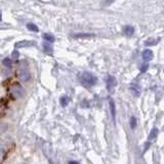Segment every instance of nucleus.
I'll return each instance as SVG.
<instances>
[{"label": "nucleus", "mask_w": 164, "mask_h": 164, "mask_svg": "<svg viewBox=\"0 0 164 164\" xmlns=\"http://www.w3.org/2000/svg\"><path fill=\"white\" fill-rule=\"evenodd\" d=\"M80 80L85 86H93L97 81V78L89 72H83L80 75Z\"/></svg>", "instance_id": "nucleus-1"}, {"label": "nucleus", "mask_w": 164, "mask_h": 164, "mask_svg": "<svg viewBox=\"0 0 164 164\" xmlns=\"http://www.w3.org/2000/svg\"><path fill=\"white\" fill-rule=\"evenodd\" d=\"M18 78L22 82H27L30 80L31 78V74L29 73V71L26 69V68H21L20 70L18 71Z\"/></svg>", "instance_id": "nucleus-2"}, {"label": "nucleus", "mask_w": 164, "mask_h": 164, "mask_svg": "<svg viewBox=\"0 0 164 164\" xmlns=\"http://www.w3.org/2000/svg\"><path fill=\"white\" fill-rule=\"evenodd\" d=\"M10 92L14 97H22L24 95V89L20 86L18 84H14L10 88Z\"/></svg>", "instance_id": "nucleus-3"}, {"label": "nucleus", "mask_w": 164, "mask_h": 164, "mask_svg": "<svg viewBox=\"0 0 164 164\" xmlns=\"http://www.w3.org/2000/svg\"><path fill=\"white\" fill-rule=\"evenodd\" d=\"M142 57H143V59H144V61L149 62L153 59L154 55H153V51L151 50V49H145L142 53Z\"/></svg>", "instance_id": "nucleus-4"}, {"label": "nucleus", "mask_w": 164, "mask_h": 164, "mask_svg": "<svg viewBox=\"0 0 164 164\" xmlns=\"http://www.w3.org/2000/svg\"><path fill=\"white\" fill-rule=\"evenodd\" d=\"M109 104H110V111H111V115L113 118V121H116V106L115 103L112 99H109Z\"/></svg>", "instance_id": "nucleus-5"}, {"label": "nucleus", "mask_w": 164, "mask_h": 164, "mask_svg": "<svg viewBox=\"0 0 164 164\" xmlns=\"http://www.w3.org/2000/svg\"><path fill=\"white\" fill-rule=\"evenodd\" d=\"M130 91L133 93V95L138 97V95L141 94V86L138 84H136V83L131 84V85H130Z\"/></svg>", "instance_id": "nucleus-6"}, {"label": "nucleus", "mask_w": 164, "mask_h": 164, "mask_svg": "<svg viewBox=\"0 0 164 164\" xmlns=\"http://www.w3.org/2000/svg\"><path fill=\"white\" fill-rule=\"evenodd\" d=\"M31 45H33V42L32 41H20V42L16 43V48H22V47H27V46H31Z\"/></svg>", "instance_id": "nucleus-7"}, {"label": "nucleus", "mask_w": 164, "mask_h": 164, "mask_svg": "<svg viewBox=\"0 0 164 164\" xmlns=\"http://www.w3.org/2000/svg\"><path fill=\"white\" fill-rule=\"evenodd\" d=\"M123 33L125 35H132L134 33V28L130 25H127V26L123 27Z\"/></svg>", "instance_id": "nucleus-8"}, {"label": "nucleus", "mask_w": 164, "mask_h": 164, "mask_svg": "<svg viewBox=\"0 0 164 164\" xmlns=\"http://www.w3.org/2000/svg\"><path fill=\"white\" fill-rule=\"evenodd\" d=\"M42 46H43V50H44L45 53H53V47H51V45H50V43H49V42L44 41V42H43V44H42Z\"/></svg>", "instance_id": "nucleus-9"}, {"label": "nucleus", "mask_w": 164, "mask_h": 164, "mask_svg": "<svg viewBox=\"0 0 164 164\" xmlns=\"http://www.w3.org/2000/svg\"><path fill=\"white\" fill-rule=\"evenodd\" d=\"M158 133H159L158 128H153V129L151 130L150 134H149V136H148L149 141H152V140H154V138H156L157 136H158Z\"/></svg>", "instance_id": "nucleus-10"}, {"label": "nucleus", "mask_w": 164, "mask_h": 164, "mask_svg": "<svg viewBox=\"0 0 164 164\" xmlns=\"http://www.w3.org/2000/svg\"><path fill=\"white\" fill-rule=\"evenodd\" d=\"M116 85V80L114 77H112V76H108V79H107V86L109 89H111L113 86H115Z\"/></svg>", "instance_id": "nucleus-11"}, {"label": "nucleus", "mask_w": 164, "mask_h": 164, "mask_svg": "<svg viewBox=\"0 0 164 164\" xmlns=\"http://www.w3.org/2000/svg\"><path fill=\"white\" fill-rule=\"evenodd\" d=\"M43 39H45V41H47V42H53V41L55 40V36L51 34H49V33H44V34L42 35Z\"/></svg>", "instance_id": "nucleus-12"}, {"label": "nucleus", "mask_w": 164, "mask_h": 164, "mask_svg": "<svg viewBox=\"0 0 164 164\" xmlns=\"http://www.w3.org/2000/svg\"><path fill=\"white\" fill-rule=\"evenodd\" d=\"M94 35L91 34V33H79V34L73 35V37L75 38H87V37H93Z\"/></svg>", "instance_id": "nucleus-13"}, {"label": "nucleus", "mask_w": 164, "mask_h": 164, "mask_svg": "<svg viewBox=\"0 0 164 164\" xmlns=\"http://www.w3.org/2000/svg\"><path fill=\"white\" fill-rule=\"evenodd\" d=\"M60 103H61V105L63 106V107H66V106H68V104L70 103L69 97H67V95H64V97H62L61 99H60Z\"/></svg>", "instance_id": "nucleus-14"}, {"label": "nucleus", "mask_w": 164, "mask_h": 164, "mask_svg": "<svg viewBox=\"0 0 164 164\" xmlns=\"http://www.w3.org/2000/svg\"><path fill=\"white\" fill-rule=\"evenodd\" d=\"M27 28H28L30 31H33V32H38L39 31L38 27H37L35 24H32V23H28V24H27Z\"/></svg>", "instance_id": "nucleus-15"}, {"label": "nucleus", "mask_w": 164, "mask_h": 164, "mask_svg": "<svg viewBox=\"0 0 164 164\" xmlns=\"http://www.w3.org/2000/svg\"><path fill=\"white\" fill-rule=\"evenodd\" d=\"M129 125H130V128H131V129H134V128L136 127V117H133V116H132V117L130 118Z\"/></svg>", "instance_id": "nucleus-16"}, {"label": "nucleus", "mask_w": 164, "mask_h": 164, "mask_svg": "<svg viewBox=\"0 0 164 164\" xmlns=\"http://www.w3.org/2000/svg\"><path fill=\"white\" fill-rule=\"evenodd\" d=\"M158 41H159V38H157V39H153V40H152V39H149V40L147 41V42L145 43V44H146L147 46H150V45H155L157 42H158Z\"/></svg>", "instance_id": "nucleus-17"}, {"label": "nucleus", "mask_w": 164, "mask_h": 164, "mask_svg": "<svg viewBox=\"0 0 164 164\" xmlns=\"http://www.w3.org/2000/svg\"><path fill=\"white\" fill-rule=\"evenodd\" d=\"M2 63H3V65L5 66V67H11V61H10V59H8V58L4 59L3 61H2Z\"/></svg>", "instance_id": "nucleus-18"}, {"label": "nucleus", "mask_w": 164, "mask_h": 164, "mask_svg": "<svg viewBox=\"0 0 164 164\" xmlns=\"http://www.w3.org/2000/svg\"><path fill=\"white\" fill-rule=\"evenodd\" d=\"M148 67H149L148 64H143L142 67H141V73H145L148 70Z\"/></svg>", "instance_id": "nucleus-19"}, {"label": "nucleus", "mask_w": 164, "mask_h": 164, "mask_svg": "<svg viewBox=\"0 0 164 164\" xmlns=\"http://www.w3.org/2000/svg\"><path fill=\"white\" fill-rule=\"evenodd\" d=\"M18 57H20V53H18V50H14L13 53H12L11 58H12L13 60H18Z\"/></svg>", "instance_id": "nucleus-20"}, {"label": "nucleus", "mask_w": 164, "mask_h": 164, "mask_svg": "<svg viewBox=\"0 0 164 164\" xmlns=\"http://www.w3.org/2000/svg\"><path fill=\"white\" fill-rule=\"evenodd\" d=\"M69 164H80V163L77 162V161H70Z\"/></svg>", "instance_id": "nucleus-21"}, {"label": "nucleus", "mask_w": 164, "mask_h": 164, "mask_svg": "<svg viewBox=\"0 0 164 164\" xmlns=\"http://www.w3.org/2000/svg\"><path fill=\"white\" fill-rule=\"evenodd\" d=\"M1 16H1V12H0V21L2 20V18H1Z\"/></svg>", "instance_id": "nucleus-22"}]
</instances>
